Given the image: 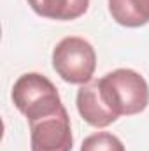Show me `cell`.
<instances>
[{
	"label": "cell",
	"mask_w": 149,
	"mask_h": 151,
	"mask_svg": "<svg viewBox=\"0 0 149 151\" xmlns=\"http://www.w3.org/2000/svg\"><path fill=\"white\" fill-rule=\"evenodd\" d=\"M102 97L112 113L133 116L142 113L149 104V86L146 79L132 69H116L98 79Z\"/></svg>",
	"instance_id": "obj_1"
},
{
	"label": "cell",
	"mask_w": 149,
	"mask_h": 151,
	"mask_svg": "<svg viewBox=\"0 0 149 151\" xmlns=\"http://www.w3.org/2000/svg\"><path fill=\"white\" fill-rule=\"evenodd\" d=\"M12 102L28 121L58 111L63 104L56 86L39 72L19 76L12 86Z\"/></svg>",
	"instance_id": "obj_2"
},
{
	"label": "cell",
	"mask_w": 149,
	"mask_h": 151,
	"mask_svg": "<svg viewBox=\"0 0 149 151\" xmlns=\"http://www.w3.org/2000/svg\"><path fill=\"white\" fill-rule=\"evenodd\" d=\"M53 69L65 83H90L97 69L95 47L82 37L62 39L53 49Z\"/></svg>",
	"instance_id": "obj_3"
},
{
	"label": "cell",
	"mask_w": 149,
	"mask_h": 151,
	"mask_svg": "<svg viewBox=\"0 0 149 151\" xmlns=\"http://www.w3.org/2000/svg\"><path fill=\"white\" fill-rule=\"evenodd\" d=\"M28 125L32 151H72L74 137L65 106L47 116L28 121Z\"/></svg>",
	"instance_id": "obj_4"
},
{
	"label": "cell",
	"mask_w": 149,
	"mask_h": 151,
	"mask_svg": "<svg viewBox=\"0 0 149 151\" xmlns=\"http://www.w3.org/2000/svg\"><path fill=\"white\" fill-rule=\"evenodd\" d=\"M75 104H77V111L81 114V118L95 128H105L117 119V116L107 107L102 97L98 79H91L90 83L79 88Z\"/></svg>",
	"instance_id": "obj_5"
},
{
	"label": "cell",
	"mask_w": 149,
	"mask_h": 151,
	"mask_svg": "<svg viewBox=\"0 0 149 151\" xmlns=\"http://www.w3.org/2000/svg\"><path fill=\"white\" fill-rule=\"evenodd\" d=\"M28 5L42 18L72 21L88 11L90 0H28Z\"/></svg>",
	"instance_id": "obj_6"
},
{
	"label": "cell",
	"mask_w": 149,
	"mask_h": 151,
	"mask_svg": "<svg viewBox=\"0 0 149 151\" xmlns=\"http://www.w3.org/2000/svg\"><path fill=\"white\" fill-rule=\"evenodd\" d=\"M112 19L128 28H139L149 23V0H109Z\"/></svg>",
	"instance_id": "obj_7"
},
{
	"label": "cell",
	"mask_w": 149,
	"mask_h": 151,
	"mask_svg": "<svg viewBox=\"0 0 149 151\" xmlns=\"http://www.w3.org/2000/svg\"><path fill=\"white\" fill-rule=\"evenodd\" d=\"M81 151H126L119 137H116L111 132H97L88 135L82 144Z\"/></svg>",
	"instance_id": "obj_8"
}]
</instances>
